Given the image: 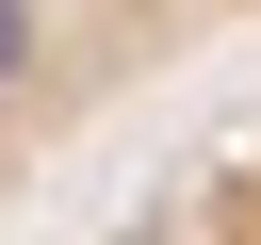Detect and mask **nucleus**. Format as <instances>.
<instances>
[{"instance_id":"f257e3e1","label":"nucleus","mask_w":261,"mask_h":245,"mask_svg":"<svg viewBox=\"0 0 261 245\" xmlns=\"http://www.w3.org/2000/svg\"><path fill=\"white\" fill-rule=\"evenodd\" d=\"M16 65H33V0H0V82H16Z\"/></svg>"}]
</instances>
